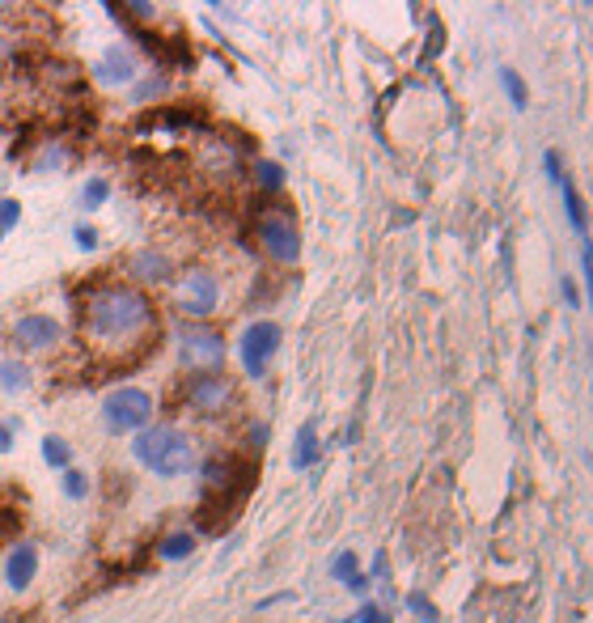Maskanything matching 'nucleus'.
Returning <instances> with one entry per match:
<instances>
[{
	"label": "nucleus",
	"instance_id": "obj_5",
	"mask_svg": "<svg viewBox=\"0 0 593 623\" xmlns=\"http://www.w3.org/2000/svg\"><path fill=\"white\" fill-rule=\"evenodd\" d=\"M149 416H153V399L145 395V390H136V386L115 390V395L106 399V407H102V420H106V429H111V433L149 429Z\"/></svg>",
	"mask_w": 593,
	"mask_h": 623
},
{
	"label": "nucleus",
	"instance_id": "obj_7",
	"mask_svg": "<svg viewBox=\"0 0 593 623\" xmlns=\"http://www.w3.org/2000/svg\"><path fill=\"white\" fill-rule=\"evenodd\" d=\"M280 352V323H250L246 335H242V369L246 378H263L267 373V361Z\"/></svg>",
	"mask_w": 593,
	"mask_h": 623
},
{
	"label": "nucleus",
	"instance_id": "obj_28",
	"mask_svg": "<svg viewBox=\"0 0 593 623\" xmlns=\"http://www.w3.org/2000/svg\"><path fill=\"white\" fill-rule=\"evenodd\" d=\"M581 267H585V293H589V284H593V251H589V238L581 242Z\"/></svg>",
	"mask_w": 593,
	"mask_h": 623
},
{
	"label": "nucleus",
	"instance_id": "obj_20",
	"mask_svg": "<svg viewBox=\"0 0 593 623\" xmlns=\"http://www.w3.org/2000/svg\"><path fill=\"white\" fill-rule=\"evenodd\" d=\"M255 178H259V187H267V191L284 187V170H280L276 162H259V166H255Z\"/></svg>",
	"mask_w": 593,
	"mask_h": 623
},
{
	"label": "nucleus",
	"instance_id": "obj_30",
	"mask_svg": "<svg viewBox=\"0 0 593 623\" xmlns=\"http://www.w3.org/2000/svg\"><path fill=\"white\" fill-rule=\"evenodd\" d=\"M0 450H13V424L0 420Z\"/></svg>",
	"mask_w": 593,
	"mask_h": 623
},
{
	"label": "nucleus",
	"instance_id": "obj_14",
	"mask_svg": "<svg viewBox=\"0 0 593 623\" xmlns=\"http://www.w3.org/2000/svg\"><path fill=\"white\" fill-rule=\"evenodd\" d=\"M30 386V369L22 361H0V390H9V395H22Z\"/></svg>",
	"mask_w": 593,
	"mask_h": 623
},
{
	"label": "nucleus",
	"instance_id": "obj_25",
	"mask_svg": "<svg viewBox=\"0 0 593 623\" xmlns=\"http://www.w3.org/2000/svg\"><path fill=\"white\" fill-rule=\"evenodd\" d=\"M77 246H81V251H94V246H98V234H94V229H89V225H77Z\"/></svg>",
	"mask_w": 593,
	"mask_h": 623
},
{
	"label": "nucleus",
	"instance_id": "obj_12",
	"mask_svg": "<svg viewBox=\"0 0 593 623\" xmlns=\"http://www.w3.org/2000/svg\"><path fill=\"white\" fill-rule=\"evenodd\" d=\"M132 276L136 280H166L170 276V259L166 255H157V251H145V255H136L132 259Z\"/></svg>",
	"mask_w": 593,
	"mask_h": 623
},
{
	"label": "nucleus",
	"instance_id": "obj_31",
	"mask_svg": "<svg viewBox=\"0 0 593 623\" xmlns=\"http://www.w3.org/2000/svg\"><path fill=\"white\" fill-rule=\"evenodd\" d=\"M250 437H255L250 445H255V450H263V441H267V429H263V424H255V429H250Z\"/></svg>",
	"mask_w": 593,
	"mask_h": 623
},
{
	"label": "nucleus",
	"instance_id": "obj_21",
	"mask_svg": "<svg viewBox=\"0 0 593 623\" xmlns=\"http://www.w3.org/2000/svg\"><path fill=\"white\" fill-rule=\"evenodd\" d=\"M331 573H335V581H352L356 573H361V568H356V556H352V551H339V556H335V564H331Z\"/></svg>",
	"mask_w": 593,
	"mask_h": 623
},
{
	"label": "nucleus",
	"instance_id": "obj_23",
	"mask_svg": "<svg viewBox=\"0 0 593 623\" xmlns=\"http://www.w3.org/2000/svg\"><path fill=\"white\" fill-rule=\"evenodd\" d=\"M407 602H411V611H416L424 623H437V607H433V602H428L424 594H411Z\"/></svg>",
	"mask_w": 593,
	"mask_h": 623
},
{
	"label": "nucleus",
	"instance_id": "obj_17",
	"mask_svg": "<svg viewBox=\"0 0 593 623\" xmlns=\"http://www.w3.org/2000/svg\"><path fill=\"white\" fill-rule=\"evenodd\" d=\"M43 462L56 471H68V441L60 437H43Z\"/></svg>",
	"mask_w": 593,
	"mask_h": 623
},
{
	"label": "nucleus",
	"instance_id": "obj_29",
	"mask_svg": "<svg viewBox=\"0 0 593 623\" xmlns=\"http://www.w3.org/2000/svg\"><path fill=\"white\" fill-rule=\"evenodd\" d=\"M560 289H564V301H568V306H581V293H577V284H572V280H564Z\"/></svg>",
	"mask_w": 593,
	"mask_h": 623
},
{
	"label": "nucleus",
	"instance_id": "obj_32",
	"mask_svg": "<svg viewBox=\"0 0 593 623\" xmlns=\"http://www.w3.org/2000/svg\"><path fill=\"white\" fill-rule=\"evenodd\" d=\"M13 522H17V518H13V513H9V509H0V530H9Z\"/></svg>",
	"mask_w": 593,
	"mask_h": 623
},
{
	"label": "nucleus",
	"instance_id": "obj_3",
	"mask_svg": "<svg viewBox=\"0 0 593 623\" xmlns=\"http://www.w3.org/2000/svg\"><path fill=\"white\" fill-rule=\"evenodd\" d=\"M178 365H183L187 373H195V378H204V373H217L221 361H225V344L221 335L204 327V323H187L178 327Z\"/></svg>",
	"mask_w": 593,
	"mask_h": 623
},
{
	"label": "nucleus",
	"instance_id": "obj_22",
	"mask_svg": "<svg viewBox=\"0 0 593 623\" xmlns=\"http://www.w3.org/2000/svg\"><path fill=\"white\" fill-rule=\"evenodd\" d=\"M85 492H89V479H85L81 471L68 467V471H64V496H73V501H81Z\"/></svg>",
	"mask_w": 593,
	"mask_h": 623
},
{
	"label": "nucleus",
	"instance_id": "obj_8",
	"mask_svg": "<svg viewBox=\"0 0 593 623\" xmlns=\"http://www.w3.org/2000/svg\"><path fill=\"white\" fill-rule=\"evenodd\" d=\"M56 340H60V323L56 318H47V314H22L13 323V344L26 348V352H43Z\"/></svg>",
	"mask_w": 593,
	"mask_h": 623
},
{
	"label": "nucleus",
	"instance_id": "obj_24",
	"mask_svg": "<svg viewBox=\"0 0 593 623\" xmlns=\"http://www.w3.org/2000/svg\"><path fill=\"white\" fill-rule=\"evenodd\" d=\"M161 89H166V81L161 77H153V81H145V85H136V94H132V102H149V98H157Z\"/></svg>",
	"mask_w": 593,
	"mask_h": 623
},
{
	"label": "nucleus",
	"instance_id": "obj_2",
	"mask_svg": "<svg viewBox=\"0 0 593 623\" xmlns=\"http://www.w3.org/2000/svg\"><path fill=\"white\" fill-rule=\"evenodd\" d=\"M132 454H136L140 467L161 475V479L187 475L195 467V445L187 433H178L174 424H149V429H140L132 441Z\"/></svg>",
	"mask_w": 593,
	"mask_h": 623
},
{
	"label": "nucleus",
	"instance_id": "obj_1",
	"mask_svg": "<svg viewBox=\"0 0 593 623\" xmlns=\"http://www.w3.org/2000/svg\"><path fill=\"white\" fill-rule=\"evenodd\" d=\"M153 335V301L136 284H106L85 301V340L111 356L136 352Z\"/></svg>",
	"mask_w": 593,
	"mask_h": 623
},
{
	"label": "nucleus",
	"instance_id": "obj_18",
	"mask_svg": "<svg viewBox=\"0 0 593 623\" xmlns=\"http://www.w3.org/2000/svg\"><path fill=\"white\" fill-rule=\"evenodd\" d=\"M106 195H111V183H106V178H89L81 191V208H102Z\"/></svg>",
	"mask_w": 593,
	"mask_h": 623
},
{
	"label": "nucleus",
	"instance_id": "obj_19",
	"mask_svg": "<svg viewBox=\"0 0 593 623\" xmlns=\"http://www.w3.org/2000/svg\"><path fill=\"white\" fill-rule=\"evenodd\" d=\"M500 85H505V94L513 98V106L521 111V106H526V85H521V77H513V68H500Z\"/></svg>",
	"mask_w": 593,
	"mask_h": 623
},
{
	"label": "nucleus",
	"instance_id": "obj_13",
	"mask_svg": "<svg viewBox=\"0 0 593 623\" xmlns=\"http://www.w3.org/2000/svg\"><path fill=\"white\" fill-rule=\"evenodd\" d=\"M314 458H318V433H314V424H301L297 445H293V467L305 471V467H314Z\"/></svg>",
	"mask_w": 593,
	"mask_h": 623
},
{
	"label": "nucleus",
	"instance_id": "obj_9",
	"mask_svg": "<svg viewBox=\"0 0 593 623\" xmlns=\"http://www.w3.org/2000/svg\"><path fill=\"white\" fill-rule=\"evenodd\" d=\"M229 399H233V382L225 373H204V378H195L187 390V403L195 412H225Z\"/></svg>",
	"mask_w": 593,
	"mask_h": 623
},
{
	"label": "nucleus",
	"instance_id": "obj_34",
	"mask_svg": "<svg viewBox=\"0 0 593 623\" xmlns=\"http://www.w3.org/2000/svg\"><path fill=\"white\" fill-rule=\"evenodd\" d=\"M0 623H9V619H0Z\"/></svg>",
	"mask_w": 593,
	"mask_h": 623
},
{
	"label": "nucleus",
	"instance_id": "obj_6",
	"mask_svg": "<svg viewBox=\"0 0 593 623\" xmlns=\"http://www.w3.org/2000/svg\"><path fill=\"white\" fill-rule=\"evenodd\" d=\"M255 238L263 242V251L276 263H297L301 259V234L289 212H263L255 225Z\"/></svg>",
	"mask_w": 593,
	"mask_h": 623
},
{
	"label": "nucleus",
	"instance_id": "obj_10",
	"mask_svg": "<svg viewBox=\"0 0 593 623\" xmlns=\"http://www.w3.org/2000/svg\"><path fill=\"white\" fill-rule=\"evenodd\" d=\"M34 573H39V551H34V543H17L9 556H5V581H9V590L22 594L26 585L34 581Z\"/></svg>",
	"mask_w": 593,
	"mask_h": 623
},
{
	"label": "nucleus",
	"instance_id": "obj_33",
	"mask_svg": "<svg viewBox=\"0 0 593 623\" xmlns=\"http://www.w3.org/2000/svg\"><path fill=\"white\" fill-rule=\"evenodd\" d=\"M5 234H9V229H5V225H0V238H5Z\"/></svg>",
	"mask_w": 593,
	"mask_h": 623
},
{
	"label": "nucleus",
	"instance_id": "obj_27",
	"mask_svg": "<svg viewBox=\"0 0 593 623\" xmlns=\"http://www.w3.org/2000/svg\"><path fill=\"white\" fill-rule=\"evenodd\" d=\"M356 623H390V615L382 607H361V615H356Z\"/></svg>",
	"mask_w": 593,
	"mask_h": 623
},
{
	"label": "nucleus",
	"instance_id": "obj_11",
	"mask_svg": "<svg viewBox=\"0 0 593 623\" xmlns=\"http://www.w3.org/2000/svg\"><path fill=\"white\" fill-rule=\"evenodd\" d=\"M94 77H98L102 85H128V81L136 77V60H132L123 47H111V51H106V56L98 60Z\"/></svg>",
	"mask_w": 593,
	"mask_h": 623
},
{
	"label": "nucleus",
	"instance_id": "obj_16",
	"mask_svg": "<svg viewBox=\"0 0 593 623\" xmlns=\"http://www.w3.org/2000/svg\"><path fill=\"white\" fill-rule=\"evenodd\" d=\"M564 208H568V221H572V229H577V234H585V208H581V195H577V187L568 183L564 178Z\"/></svg>",
	"mask_w": 593,
	"mask_h": 623
},
{
	"label": "nucleus",
	"instance_id": "obj_15",
	"mask_svg": "<svg viewBox=\"0 0 593 623\" xmlns=\"http://www.w3.org/2000/svg\"><path fill=\"white\" fill-rule=\"evenodd\" d=\"M191 551H195V539H191V534H166V539L157 543V556H161V560H187Z\"/></svg>",
	"mask_w": 593,
	"mask_h": 623
},
{
	"label": "nucleus",
	"instance_id": "obj_26",
	"mask_svg": "<svg viewBox=\"0 0 593 623\" xmlns=\"http://www.w3.org/2000/svg\"><path fill=\"white\" fill-rule=\"evenodd\" d=\"M543 166H547V178H551V183H564V170H560V153H547V157H543Z\"/></svg>",
	"mask_w": 593,
	"mask_h": 623
},
{
	"label": "nucleus",
	"instance_id": "obj_4",
	"mask_svg": "<svg viewBox=\"0 0 593 623\" xmlns=\"http://www.w3.org/2000/svg\"><path fill=\"white\" fill-rule=\"evenodd\" d=\"M174 306H178V314H187L191 323L208 318L212 310L221 306L217 276H212L208 267H187V272L178 276V284H174Z\"/></svg>",
	"mask_w": 593,
	"mask_h": 623
}]
</instances>
